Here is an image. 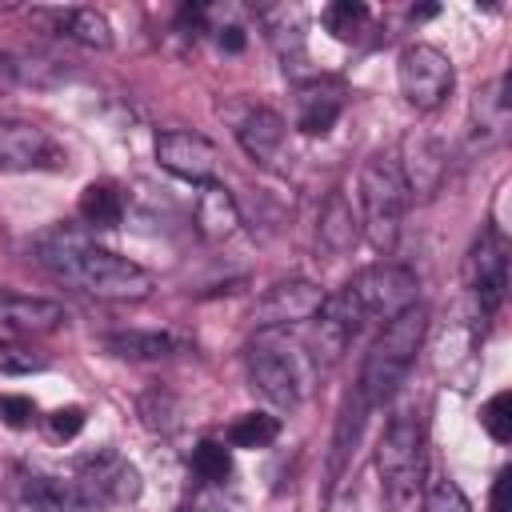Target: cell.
<instances>
[{
	"mask_svg": "<svg viewBox=\"0 0 512 512\" xmlns=\"http://www.w3.org/2000/svg\"><path fill=\"white\" fill-rule=\"evenodd\" d=\"M360 232L368 236V244L376 252H392L400 240V224H404V208H408V192L396 168V156L376 152L360 164Z\"/></svg>",
	"mask_w": 512,
	"mask_h": 512,
	"instance_id": "3957f363",
	"label": "cell"
},
{
	"mask_svg": "<svg viewBox=\"0 0 512 512\" xmlns=\"http://www.w3.org/2000/svg\"><path fill=\"white\" fill-rule=\"evenodd\" d=\"M72 488H76L80 504L120 508V504H132L140 496V472L120 452H96V456L80 460Z\"/></svg>",
	"mask_w": 512,
	"mask_h": 512,
	"instance_id": "ba28073f",
	"label": "cell"
},
{
	"mask_svg": "<svg viewBox=\"0 0 512 512\" xmlns=\"http://www.w3.org/2000/svg\"><path fill=\"white\" fill-rule=\"evenodd\" d=\"M368 4L360 0H336L324 8V28L336 36V40H360V32L368 28Z\"/></svg>",
	"mask_w": 512,
	"mask_h": 512,
	"instance_id": "4316f807",
	"label": "cell"
},
{
	"mask_svg": "<svg viewBox=\"0 0 512 512\" xmlns=\"http://www.w3.org/2000/svg\"><path fill=\"white\" fill-rule=\"evenodd\" d=\"M32 24L80 48H112V24L96 8H32Z\"/></svg>",
	"mask_w": 512,
	"mask_h": 512,
	"instance_id": "2e32d148",
	"label": "cell"
},
{
	"mask_svg": "<svg viewBox=\"0 0 512 512\" xmlns=\"http://www.w3.org/2000/svg\"><path fill=\"white\" fill-rule=\"evenodd\" d=\"M508 484H512V472L504 468L492 484V512H508Z\"/></svg>",
	"mask_w": 512,
	"mask_h": 512,
	"instance_id": "e575fe53",
	"label": "cell"
},
{
	"mask_svg": "<svg viewBox=\"0 0 512 512\" xmlns=\"http://www.w3.org/2000/svg\"><path fill=\"white\" fill-rule=\"evenodd\" d=\"M36 264L64 280L76 284L80 292L96 296V300H112V304H128V300H144L152 296V272H144L136 260L116 256L100 244H92L84 232L76 228H52L36 240Z\"/></svg>",
	"mask_w": 512,
	"mask_h": 512,
	"instance_id": "6da1fadb",
	"label": "cell"
},
{
	"mask_svg": "<svg viewBox=\"0 0 512 512\" xmlns=\"http://www.w3.org/2000/svg\"><path fill=\"white\" fill-rule=\"evenodd\" d=\"M416 296H420L416 272L404 268V264H392V260L368 264V268H360V272L344 284V300L352 304L356 320H360V324L376 320L380 328H384L392 316H400V312H408L412 304H420Z\"/></svg>",
	"mask_w": 512,
	"mask_h": 512,
	"instance_id": "277c9868",
	"label": "cell"
},
{
	"mask_svg": "<svg viewBox=\"0 0 512 512\" xmlns=\"http://www.w3.org/2000/svg\"><path fill=\"white\" fill-rule=\"evenodd\" d=\"M480 428H484L496 444H508V440H512V392H496V396L480 408Z\"/></svg>",
	"mask_w": 512,
	"mask_h": 512,
	"instance_id": "f546056e",
	"label": "cell"
},
{
	"mask_svg": "<svg viewBox=\"0 0 512 512\" xmlns=\"http://www.w3.org/2000/svg\"><path fill=\"white\" fill-rule=\"evenodd\" d=\"M508 128H512V104H508V76L500 72L472 100V148L480 152L500 148L508 140Z\"/></svg>",
	"mask_w": 512,
	"mask_h": 512,
	"instance_id": "ac0fdd59",
	"label": "cell"
},
{
	"mask_svg": "<svg viewBox=\"0 0 512 512\" xmlns=\"http://www.w3.org/2000/svg\"><path fill=\"white\" fill-rule=\"evenodd\" d=\"M72 80L68 60L44 48H0V84L4 88H60Z\"/></svg>",
	"mask_w": 512,
	"mask_h": 512,
	"instance_id": "5bb4252c",
	"label": "cell"
},
{
	"mask_svg": "<svg viewBox=\"0 0 512 512\" xmlns=\"http://www.w3.org/2000/svg\"><path fill=\"white\" fill-rule=\"evenodd\" d=\"M48 428H52L60 440H72V436L84 428V412H80V408H56V412L48 416Z\"/></svg>",
	"mask_w": 512,
	"mask_h": 512,
	"instance_id": "836d02e7",
	"label": "cell"
},
{
	"mask_svg": "<svg viewBox=\"0 0 512 512\" xmlns=\"http://www.w3.org/2000/svg\"><path fill=\"white\" fill-rule=\"evenodd\" d=\"M196 232L204 240H228L236 228H240V208L232 200V192L216 180V184H204L200 196H196Z\"/></svg>",
	"mask_w": 512,
	"mask_h": 512,
	"instance_id": "44dd1931",
	"label": "cell"
},
{
	"mask_svg": "<svg viewBox=\"0 0 512 512\" xmlns=\"http://www.w3.org/2000/svg\"><path fill=\"white\" fill-rule=\"evenodd\" d=\"M356 240H360V216L352 212V200L344 192H328L316 220V244L332 256H344Z\"/></svg>",
	"mask_w": 512,
	"mask_h": 512,
	"instance_id": "ffe728a7",
	"label": "cell"
},
{
	"mask_svg": "<svg viewBox=\"0 0 512 512\" xmlns=\"http://www.w3.org/2000/svg\"><path fill=\"white\" fill-rule=\"evenodd\" d=\"M192 472L204 484H224L232 476V452L220 440H200L196 452H192Z\"/></svg>",
	"mask_w": 512,
	"mask_h": 512,
	"instance_id": "83f0119b",
	"label": "cell"
},
{
	"mask_svg": "<svg viewBox=\"0 0 512 512\" xmlns=\"http://www.w3.org/2000/svg\"><path fill=\"white\" fill-rule=\"evenodd\" d=\"M420 512H472V504H468V496L460 492V484L436 480V484H428V492H424V500H420Z\"/></svg>",
	"mask_w": 512,
	"mask_h": 512,
	"instance_id": "4dcf8cb0",
	"label": "cell"
},
{
	"mask_svg": "<svg viewBox=\"0 0 512 512\" xmlns=\"http://www.w3.org/2000/svg\"><path fill=\"white\" fill-rule=\"evenodd\" d=\"M236 140L248 152V160H256L260 168H284V148H288V124L276 108H248L236 120Z\"/></svg>",
	"mask_w": 512,
	"mask_h": 512,
	"instance_id": "9a60e30c",
	"label": "cell"
},
{
	"mask_svg": "<svg viewBox=\"0 0 512 512\" xmlns=\"http://www.w3.org/2000/svg\"><path fill=\"white\" fill-rule=\"evenodd\" d=\"M424 336H428V308H424V304H412L408 312L392 316V320L380 328V336L372 340V348H368V356H364L360 384H356V392L364 396L368 408L384 404V400L404 384V376H408V368H412V360H416Z\"/></svg>",
	"mask_w": 512,
	"mask_h": 512,
	"instance_id": "7a4b0ae2",
	"label": "cell"
},
{
	"mask_svg": "<svg viewBox=\"0 0 512 512\" xmlns=\"http://www.w3.org/2000/svg\"><path fill=\"white\" fill-rule=\"evenodd\" d=\"M104 348L120 360H168L184 348L172 332H112L104 336Z\"/></svg>",
	"mask_w": 512,
	"mask_h": 512,
	"instance_id": "7402d4cb",
	"label": "cell"
},
{
	"mask_svg": "<svg viewBox=\"0 0 512 512\" xmlns=\"http://www.w3.org/2000/svg\"><path fill=\"white\" fill-rule=\"evenodd\" d=\"M324 288L312 284V280H280L272 284L256 308H252V320L260 328H288V324H304V320H316L324 312Z\"/></svg>",
	"mask_w": 512,
	"mask_h": 512,
	"instance_id": "7c38bea8",
	"label": "cell"
},
{
	"mask_svg": "<svg viewBox=\"0 0 512 512\" xmlns=\"http://www.w3.org/2000/svg\"><path fill=\"white\" fill-rule=\"evenodd\" d=\"M248 384L272 404V408H296L300 400V372L296 360L276 348L272 340H260L248 348Z\"/></svg>",
	"mask_w": 512,
	"mask_h": 512,
	"instance_id": "4fadbf2b",
	"label": "cell"
},
{
	"mask_svg": "<svg viewBox=\"0 0 512 512\" xmlns=\"http://www.w3.org/2000/svg\"><path fill=\"white\" fill-rule=\"evenodd\" d=\"M464 284L480 316H492L508 288V240L496 228H484L464 256Z\"/></svg>",
	"mask_w": 512,
	"mask_h": 512,
	"instance_id": "52a82bcc",
	"label": "cell"
},
{
	"mask_svg": "<svg viewBox=\"0 0 512 512\" xmlns=\"http://www.w3.org/2000/svg\"><path fill=\"white\" fill-rule=\"evenodd\" d=\"M176 412H180L176 396L164 392V388H152V392L140 396V424L148 432H172L176 428Z\"/></svg>",
	"mask_w": 512,
	"mask_h": 512,
	"instance_id": "f1b7e54d",
	"label": "cell"
},
{
	"mask_svg": "<svg viewBox=\"0 0 512 512\" xmlns=\"http://www.w3.org/2000/svg\"><path fill=\"white\" fill-rule=\"evenodd\" d=\"M76 212H80V220L88 228H116L120 216H124V200H120V192L112 184H88L80 192Z\"/></svg>",
	"mask_w": 512,
	"mask_h": 512,
	"instance_id": "603a6c76",
	"label": "cell"
},
{
	"mask_svg": "<svg viewBox=\"0 0 512 512\" xmlns=\"http://www.w3.org/2000/svg\"><path fill=\"white\" fill-rule=\"evenodd\" d=\"M64 148L52 140L48 128L32 120H0V172H40V168H60Z\"/></svg>",
	"mask_w": 512,
	"mask_h": 512,
	"instance_id": "30bf717a",
	"label": "cell"
},
{
	"mask_svg": "<svg viewBox=\"0 0 512 512\" xmlns=\"http://www.w3.org/2000/svg\"><path fill=\"white\" fill-rule=\"evenodd\" d=\"M396 80H400V96L416 112H436L452 96L456 72L436 44H408L396 60Z\"/></svg>",
	"mask_w": 512,
	"mask_h": 512,
	"instance_id": "8992f818",
	"label": "cell"
},
{
	"mask_svg": "<svg viewBox=\"0 0 512 512\" xmlns=\"http://www.w3.org/2000/svg\"><path fill=\"white\" fill-rule=\"evenodd\" d=\"M348 340H352V328H348L344 320H336L332 312H320L316 332H312V360H316L320 368H332V364L344 356Z\"/></svg>",
	"mask_w": 512,
	"mask_h": 512,
	"instance_id": "d4e9b609",
	"label": "cell"
},
{
	"mask_svg": "<svg viewBox=\"0 0 512 512\" xmlns=\"http://www.w3.org/2000/svg\"><path fill=\"white\" fill-rule=\"evenodd\" d=\"M396 168H400V180H404L408 200H432L444 188V176H448V148L432 132L412 128L400 140Z\"/></svg>",
	"mask_w": 512,
	"mask_h": 512,
	"instance_id": "9c48e42d",
	"label": "cell"
},
{
	"mask_svg": "<svg viewBox=\"0 0 512 512\" xmlns=\"http://www.w3.org/2000/svg\"><path fill=\"white\" fill-rule=\"evenodd\" d=\"M344 112V88L336 80H308L296 92V128L304 136H328Z\"/></svg>",
	"mask_w": 512,
	"mask_h": 512,
	"instance_id": "d6986e66",
	"label": "cell"
},
{
	"mask_svg": "<svg viewBox=\"0 0 512 512\" xmlns=\"http://www.w3.org/2000/svg\"><path fill=\"white\" fill-rule=\"evenodd\" d=\"M0 420L8 428H28L36 420V404L28 396H0Z\"/></svg>",
	"mask_w": 512,
	"mask_h": 512,
	"instance_id": "d6a6232c",
	"label": "cell"
},
{
	"mask_svg": "<svg viewBox=\"0 0 512 512\" xmlns=\"http://www.w3.org/2000/svg\"><path fill=\"white\" fill-rule=\"evenodd\" d=\"M364 416H368V404L360 392H352L340 408V420H336V436H332V476L340 472V464L348 460V452L356 448L360 440V428H364Z\"/></svg>",
	"mask_w": 512,
	"mask_h": 512,
	"instance_id": "cb8c5ba5",
	"label": "cell"
},
{
	"mask_svg": "<svg viewBox=\"0 0 512 512\" xmlns=\"http://www.w3.org/2000/svg\"><path fill=\"white\" fill-rule=\"evenodd\" d=\"M44 368H48V360L36 356L32 348H24V344H16V340H0V372L24 376V372H44Z\"/></svg>",
	"mask_w": 512,
	"mask_h": 512,
	"instance_id": "1f68e13d",
	"label": "cell"
},
{
	"mask_svg": "<svg viewBox=\"0 0 512 512\" xmlns=\"http://www.w3.org/2000/svg\"><path fill=\"white\" fill-rule=\"evenodd\" d=\"M376 472L392 504H408L424 476V432L416 412H396L376 444Z\"/></svg>",
	"mask_w": 512,
	"mask_h": 512,
	"instance_id": "5b68a950",
	"label": "cell"
},
{
	"mask_svg": "<svg viewBox=\"0 0 512 512\" xmlns=\"http://www.w3.org/2000/svg\"><path fill=\"white\" fill-rule=\"evenodd\" d=\"M280 436V420L268 412H244L228 424V444L232 448H268Z\"/></svg>",
	"mask_w": 512,
	"mask_h": 512,
	"instance_id": "484cf974",
	"label": "cell"
},
{
	"mask_svg": "<svg viewBox=\"0 0 512 512\" xmlns=\"http://www.w3.org/2000/svg\"><path fill=\"white\" fill-rule=\"evenodd\" d=\"M156 160L164 172L188 180V184H216L220 172V152L212 140H204L200 132H184V128H168L156 136Z\"/></svg>",
	"mask_w": 512,
	"mask_h": 512,
	"instance_id": "8fae6325",
	"label": "cell"
},
{
	"mask_svg": "<svg viewBox=\"0 0 512 512\" xmlns=\"http://www.w3.org/2000/svg\"><path fill=\"white\" fill-rule=\"evenodd\" d=\"M64 324V308L48 296L0 288V332L4 336H48Z\"/></svg>",
	"mask_w": 512,
	"mask_h": 512,
	"instance_id": "e0dca14e",
	"label": "cell"
},
{
	"mask_svg": "<svg viewBox=\"0 0 512 512\" xmlns=\"http://www.w3.org/2000/svg\"><path fill=\"white\" fill-rule=\"evenodd\" d=\"M0 92H4V84H0Z\"/></svg>",
	"mask_w": 512,
	"mask_h": 512,
	"instance_id": "d590c367",
	"label": "cell"
}]
</instances>
